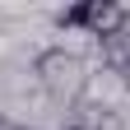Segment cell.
I'll list each match as a JSON object with an SVG mask.
<instances>
[{"label": "cell", "instance_id": "obj_1", "mask_svg": "<svg viewBox=\"0 0 130 130\" xmlns=\"http://www.w3.org/2000/svg\"><path fill=\"white\" fill-rule=\"evenodd\" d=\"M32 79H37V88L51 98L56 107H79L88 98V56L74 51V46H42L37 56H32Z\"/></svg>", "mask_w": 130, "mask_h": 130}, {"label": "cell", "instance_id": "obj_2", "mask_svg": "<svg viewBox=\"0 0 130 130\" xmlns=\"http://www.w3.org/2000/svg\"><path fill=\"white\" fill-rule=\"evenodd\" d=\"M130 23V9L121 0H79V5H65L56 9V28L65 32H84L93 42H107L111 32H121Z\"/></svg>", "mask_w": 130, "mask_h": 130}, {"label": "cell", "instance_id": "obj_3", "mask_svg": "<svg viewBox=\"0 0 130 130\" xmlns=\"http://www.w3.org/2000/svg\"><path fill=\"white\" fill-rule=\"evenodd\" d=\"M65 130H125V116H121V107L102 102V98H84L79 107H70Z\"/></svg>", "mask_w": 130, "mask_h": 130}, {"label": "cell", "instance_id": "obj_4", "mask_svg": "<svg viewBox=\"0 0 130 130\" xmlns=\"http://www.w3.org/2000/svg\"><path fill=\"white\" fill-rule=\"evenodd\" d=\"M98 60H102V70L121 74V84L130 88V23L121 32H111L107 42H98Z\"/></svg>", "mask_w": 130, "mask_h": 130}, {"label": "cell", "instance_id": "obj_5", "mask_svg": "<svg viewBox=\"0 0 130 130\" xmlns=\"http://www.w3.org/2000/svg\"><path fill=\"white\" fill-rule=\"evenodd\" d=\"M28 130H37V125H28Z\"/></svg>", "mask_w": 130, "mask_h": 130}]
</instances>
